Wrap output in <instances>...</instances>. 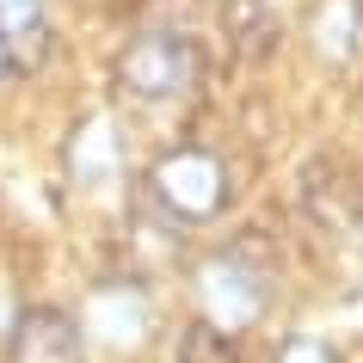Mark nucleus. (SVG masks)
Returning <instances> with one entry per match:
<instances>
[{
  "instance_id": "nucleus-8",
  "label": "nucleus",
  "mask_w": 363,
  "mask_h": 363,
  "mask_svg": "<svg viewBox=\"0 0 363 363\" xmlns=\"http://www.w3.org/2000/svg\"><path fill=\"white\" fill-rule=\"evenodd\" d=\"M68 160H74V179H86V185L111 179V167H117V130H111V117H86L80 135H74V148H68Z\"/></svg>"
},
{
  "instance_id": "nucleus-12",
  "label": "nucleus",
  "mask_w": 363,
  "mask_h": 363,
  "mask_svg": "<svg viewBox=\"0 0 363 363\" xmlns=\"http://www.w3.org/2000/svg\"><path fill=\"white\" fill-rule=\"evenodd\" d=\"M277 363H339V351H333L326 339H314V333H296V339H284Z\"/></svg>"
},
{
  "instance_id": "nucleus-11",
  "label": "nucleus",
  "mask_w": 363,
  "mask_h": 363,
  "mask_svg": "<svg viewBox=\"0 0 363 363\" xmlns=\"http://www.w3.org/2000/svg\"><path fill=\"white\" fill-rule=\"evenodd\" d=\"M363 19L351 0H333V6H320V50H333V56H351V43H357Z\"/></svg>"
},
{
  "instance_id": "nucleus-4",
  "label": "nucleus",
  "mask_w": 363,
  "mask_h": 363,
  "mask_svg": "<svg viewBox=\"0 0 363 363\" xmlns=\"http://www.w3.org/2000/svg\"><path fill=\"white\" fill-rule=\"evenodd\" d=\"M80 357H86V333L62 308H25L6 333V363H80Z\"/></svg>"
},
{
  "instance_id": "nucleus-1",
  "label": "nucleus",
  "mask_w": 363,
  "mask_h": 363,
  "mask_svg": "<svg viewBox=\"0 0 363 363\" xmlns=\"http://www.w3.org/2000/svg\"><path fill=\"white\" fill-rule=\"evenodd\" d=\"M148 197L154 210L179 228H203L228 210V167L210 148H167L148 167Z\"/></svg>"
},
{
  "instance_id": "nucleus-5",
  "label": "nucleus",
  "mask_w": 363,
  "mask_h": 363,
  "mask_svg": "<svg viewBox=\"0 0 363 363\" xmlns=\"http://www.w3.org/2000/svg\"><path fill=\"white\" fill-rule=\"evenodd\" d=\"M302 203L320 228H339V234L363 228V167H351V160H314L302 172Z\"/></svg>"
},
{
  "instance_id": "nucleus-2",
  "label": "nucleus",
  "mask_w": 363,
  "mask_h": 363,
  "mask_svg": "<svg viewBox=\"0 0 363 363\" xmlns=\"http://www.w3.org/2000/svg\"><path fill=\"white\" fill-rule=\"evenodd\" d=\"M117 86L148 99V105L191 99L203 86V50L185 31H142L117 50Z\"/></svg>"
},
{
  "instance_id": "nucleus-7",
  "label": "nucleus",
  "mask_w": 363,
  "mask_h": 363,
  "mask_svg": "<svg viewBox=\"0 0 363 363\" xmlns=\"http://www.w3.org/2000/svg\"><path fill=\"white\" fill-rule=\"evenodd\" d=\"M222 31L234 38V50L247 62H259V56L277 50V19H271L265 0H222Z\"/></svg>"
},
{
  "instance_id": "nucleus-9",
  "label": "nucleus",
  "mask_w": 363,
  "mask_h": 363,
  "mask_svg": "<svg viewBox=\"0 0 363 363\" xmlns=\"http://www.w3.org/2000/svg\"><path fill=\"white\" fill-rule=\"evenodd\" d=\"M0 38L13 56H38L43 50V0H0Z\"/></svg>"
},
{
  "instance_id": "nucleus-6",
  "label": "nucleus",
  "mask_w": 363,
  "mask_h": 363,
  "mask_svg": "<svg viewBox=\"0 0 363 363\" xmlns=\"http://www.w3.org/2000/svg\"><path fill=\"white\" fill-rule=\"evenodd\" d=\"M148 326H154V308H148L142 289H135V284H105V289H93L80 333H93V339H105L111 351H123V345L148 339Z\"/></svg>"
},
{
  "instance_id": "nucleus-13",
  "label": "nucleus",
  "mask_w": 363,
  "mask_h": 363,
  "mask_svg": "<svg viewBox=\"0 0 363 363\" xmlns=\"http://www.w3.org/2000/svg\"><path fill=\"white\" fill-rule=\"evenodd\" d=\"M13 74V50H6V38H0V80Z\"/></svg>"
},
{
  "instance_id": "nucleus-3",
  "label": "nucleus",
  "mask_w": 363,
  "mask_h": 363,
  "mask_svg": "<svg viewBox=\"0 0 363 363\" xmlns=\"http://www.w3.org/2000/svg\"><path fill=\"white\" fill-rule=\"evenodd\" d=\"M271 302V265H259L247 247H228V252H210L197 265V308L216 333H247Z\"/></svg>"
},
{
  "instance_id": "nucleus-10",
  "label": "nucleus",
  "mask_w": 363,
  "mask_h": 363,
  "mask_svg": "<svg viewBox=\"0 0 363 363\" xmlns=\"http://www.w3.org/2000/svg\"><path fill=\"white\" fill-rule=\"evenodd\" d=\"M172 363H240V351H234V339L216 333L210 320H191L179 333V345H172Z\"/></svg>"
}]
</instances>
